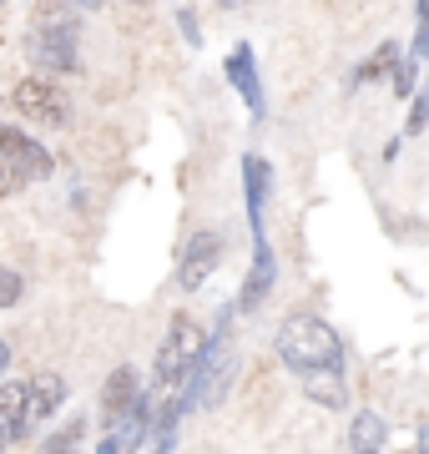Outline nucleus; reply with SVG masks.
<instances>
[{"instance_id": "nucleus-1", "label": "nucleus", "mask_w": 429, "mask_h": 454, "mask_svg": "<svg viewBox=\"0 0 429 454\" xmlns=\"http://www.w3.org/2000/svg\"><path fill=\"white\" fill-rule=\"evenodd\" d=\"M278 358L293 373L314 369H344V339L314 313H293L278 324Z\"/></svg>"}, {"instance_id": "nucleus-2", "label": "nucleus", "mask_w": 429, "mask_h": 454, "mask_svg": "<svg viewBox=\"0 0 429 454\" xmlns=\"http://www.w3.org/2000/svg\"><path fill=\"white\" fill-rule=\"evenodd\" d=\"M26 56L46 71H76L82 66V46H76V20L61 16L56 5H41L26 31Z\"/></svg>"}, {"instance_id": "nucleus-3", "label": "nucleus", "mask_w": 429, "mask_h": 454, "mask_svg": "<svg viewBox=\"0 0 429 454\" xmlns=\"http://www.w3.org/2000/svg\"><path fill=\"white\" fill-rule=\"evenodd\" d=\"M207 333H202L187 313H177L172 324H167V339H162V348H157V389H182L192 373H198V364H202V354H207Z\"/></svg>"}, {"instance_id": "nucleus-4", "label": "nucleus", "mask_w": 429, "mask_h": 454, "mask_svg": "<svg viewBox=\"0 0 429 454\" xmlns=\"http://www.w3.org/2000/svg\"><path fill=\"white\" fill-rule=\"evenodd\" d=\"M11 106H16L26 121H35V127H66L71 121L66 91L56 82H46V76H20V82L11 86Z\"/></svg>"}, {"instance_id": "nucleus-5", "label": "nucleus", "mask_w": 429, "mask_h": 454, "mask_svg": "<svg viewBox=\"0 0 429 454\" xmlns=\"http://www.w3.org/2000/svg\"><path fill=\"white\" fill-rule=\"evenodd\" d=\"M0 162L11 167L20 182H46L51 177V152L16 127H0Z\"/></svg>"}, {"instance_id": "nucleus-6", "label": "nucleus", "mask_w": 429, "mask_h": 454, "mask_svg": "<svg viewBox=\"0 0 429 454\" xmlns=\"http://www.w3.org/2000/svg\"><path fill=\"white\" fill-rule=\"evenodd\" d=\"M217 262H222V238H217V232H192V238H187V247H182L177 283L187 293H198L202 283L217 273Z\"/></svg>"}, {"instance_id": "nucleus-7", "label": "nucleus", "mask_w": 429, "mask_h": 454, "mask_svg": "<svg viewBox=\"0 0 429 454\" xmlns=\"http://www.w3.org/2000/svg\"><path fill=\"white\" fill-rule=\"evenodd\" d=\"M273 278H278L273 247H268V238H253V268H248V278H243V293H238V309H243V313L263 309V298L273 293Z\"/></svg>"}, {"instance_id": "nucleus-8", "label": "nucleus", "mask_w": 429, "mask_h": 454, "mask_svg": "<svg viewBox=\"0 0 429 454\" xmlns=\"http://www.w3.org/2000/svg\"><path fill=\"white\" fill-rule=\"evenodd\" d=\"M142 404V384H136V369H116L106 379V394H101V409H106V424H127Z\"/></svg>"}, {"instance_id": "nucleus-9", "label": "nucleus", "mask_w": 429, "mask_h": 454, "mask_svg": "<svg viewBox=\"0 0 429 454\" xmlns=\"http://www.w3.org/2000/svg\"><path fill=\"white\" fill-rule=\"evenodd\" d=\"M66 399V379L61 373H35L31 379V399H26V434H31L35 424H46L56 409Z\"/></svg>"}, {"instance_id": "nucleus-10", "label": "nucleus", "mask_w": 429, "mask_h": 454, "mask_svg": "<svg viewBox=\"0 0 429 454\" xmlns=\"http://www.w3.org/2000/svg\"><path fill=\"white\" fill-rule=\"evenodd\" d=\"M228 82L238 86V97L248 101L253 116H263V82H258V61H253V46H232L228 56Z\"/></svg>"}, {"instance_id": "nucleus-11", "label": "nucleus", "mask_w": 429, "mask_h": 454, "mask_svg": "<svg viewBox=\"0 0 429 454\" xmlns=\"http://www.w3.org/2000/svg\"><path fill=\"white\" fill-rule=\"evenodd\" d=\"M268 182H273L268 162L258 157V152H248V157H243V192H248V227H253V238H263V202H268Z\"/></svg>"}, {"instance_id": "nucleus-12", "label": "nucleus", "mask_w": 429, "mask_h": 454, "mask_svg": "<svg viewBox=\"0 0 429 454\" xmlns=\"http://www.w3.org/2000/svg\"><path fill=\"white\" fill-rule=\"evenodd\" d=\"M26 399H31V379L0 384V439H26Z\"/></svg>"}, {"instance_id": "nucleus-13", "label": "nucleus", "mask_w": 429, "mask_h": 454, "mask_svg": "<svg viewBox=\"0 0 429 454\" xmlns=\"http://www.w3.org/2000/svg\"><path fill=\"white\" fill-rule=\"evenodd\" d=\"M303 379V394L324 409H344L348 404V384H344V369H314V373H298Z\"/></svg>"}, {"instance_id": "nucleus-14", "label": "nucleus", "mask_w": 429, "mask_h": 454, "mask_svg": "<svg viewBox=\"0 0 429 454\" xmlns=\"http://www.w3.org/2000/svg\"><path fill=\"white\" fill-rule=\"evenodd\" d=\"M384 434H389V424H384L379 409H359V414L348 419V450L354 454H379Z\"/></svg>"}, {"instance_id": "nucleus-15", "label": "nucleus", "mask_w": 429, "mask_h": 454, "mask_svg": "<svg viewBox=\"0 0 429 454\" xmlns=\"http://www.w3.org/2000/svg\"><path fill=\"white\" fill-rule=\"evenodd\" d=\"M399 56H404V51H399V41H384V46L374 51L359 71H354V82H348V86H363V82H379V76H389V71L399 66Z\"/></svg>"}, {"instance_id": "nucleus-16", "label": "nucleus", "mask_w": 429, "mask_h": 454, "mask_svg": "<svg viewBox=\"0 0 429 454\" xmlns=\"http://www.w3.org/2000/svg\"><path fill=\"white\" fill-rule=\"evenodd\" d=\"M389 76H394V97L399 101H410V97H419V61H414V56H399V66L394 71H389Z\"/></svg>"}, {"instance_id": "nucleus-17", "label": "nucleus", "mask_w": 429, "mask_h": 454, "mask_svg": "<svg viewBox=\"0 0 429 454\" xmlns=\"http://www.w3.org/2000/svg\"><path fill=\"white\" fill-rule=\"evenodd\" d=\"M414 61L429 56V0H414V46H410Z\"/></svg>"}, {"instance_id": "nucleus-18", "label": "nucleus", "mask_w": 429, "mask_h": 454, "mask_svg": "<svg viewBox=\"0 0 429 454\" xmlns=\"http://www.w3.org/2000/svg\"><path fill=\"white\" fill-rule=\"evenodd\" d=\"M429 127V71H425V86H419V97L410 106V121H404V137H419Z\"/></svg>"}, {"instance_id": "nucleus-19", "label": "nucleus", "mask_w": 429, "mask_h": 454, "mask_svg": "<svg viewBox=\"0 0 429 454\" xmlns=\"http://www.w3.org/2000/svg\"><path fill=\"white\" fill-rule=\"evenodd\" d=\"M16 298H20V278H16V273H5V268H0V309H11Z\"/></svg>"}, {"instance_id": "nucleus-20", "label": "nucleus", "mask_w": 429, "mask_h": 454, "mask_svg": "<svg viewBox=\"0 0 429 454\" xmlns=\"http://www.w3.org/2000/svg\"><path fill=\"white\" fill-rule=\"evenodd\" d=\"M41 454H76V424H71L66 434H56V439H51V444H46Z\"/></svg>"}, {"instance_id": "nucleus-21", "label": "nucleus", "mask_w": 429, "mask_h": 454, "mask_svg": "<svg viewBox=\"0 0 429 454\" xmlns=\"http://www.w3.org/2000/svg\"><path fill=\"white\" fill-rule=\"evenodd\" d=\"M177 26H182V35H187V41H192V46H202V31H198V16H192V11H187V5H182V11H177Z\"/></svg>"}, {"instance_id": "nucleus-22", "label": "nucleus", "mask_w": 429, "mask_h": 454, "mask_svg": "<svg viewBox=\"0 0 429 454\" xmlns=\"http://www.w3.org/2000/svg\"><path fill=\"white\" fill-rule=\"evenodd\" d=\"M414 454H429V419L414 424Z\"/></svg>"}, {"instance_id": "nucleus-23", "label": "nucleus", "mask_w": 429, "mask_h": 454, "mask_svg": "<svg viewBox=\"0 0 429 454\" xmlns=\"http://www.w3.org/2000/svg\"><path fill=\"white\" fill-rule=\"evenodd\" d=\"M16 187H26V182H20L16 172H11V167L0 162V192H16Z\"/></svg>"}, {"instance_id": "nucleus-24", "label": "nucleus", "mask_w": 429, "mask_h": 454, "mask_svg": "<svg viewBox=\"0 0 429 454\" xmlns=\"http://www.w3.org/2000/svg\"><path fill=\"white\" fill-rule=\"evenodd\" d=\"M121 450H127V439H121V434H106V439H101V450H97V454H121Z\"/></svg>"}, {"instance_id": "nucleus-25", "label": "nucleus", "mask_w": 429, "mask_h": 454, "mask_svg": "<svg viewBox=\"0 0 429 454\" xmlns=\"http://www.w3.org/2000/svg\"><path fill=\"white\" fill-rule=\"evenodd\" d=\"M217 5H222V11H243V5H248V0H217Z\"/></svg>"}, {"instance_id": "nucleus-26", "label": "nucleus", "mask_w": 429, "mask_h": 454, "mask_svg": "<svg viewBox=\"0 0 429 454\" xmlns=\"http://www.w3.org/2000/svg\"><path fill=\"white\" fill-rule=\"evenodd\" d=\"M76 5H86V11H101V5H106V0H76Z\"/></svg>"}, {"instance_id": "nucleus-27", "label": "nucleus", "mask_w": 429, "mask_h": 454, "mask_svg": "<svg viewBox=\"0 0 429 454\" xmlns=\"http://www.w3.org/2000/svg\"><path fill=\"white\" fill-rule=\"evenodd\" d=\"M5 358H11V348H5V343H0V369H5Z\"/></svg>"}, {"instance_id": "nucleus-28", "label": "nucleus", "mask_w": 429, "mask_h": 454, "mask_svg": "<svg viewBox=\"0 0 429 454\" xmlns=\"http://www.w3.org/2000/svg\"><path fill=\"white\" fill-rule=\"evenodd\" d=\"M136 5H142V0H136Z\"/></svg>"}, {"instance_id": "nucleus-29", "label": "nucleus", "mask_w": 429, "mask_h": 454, "mask_svg": "<svg viewBox=\"0 0 429 454\" xmlns=\"http://www.w3.org/2000/svg\"><path fill=\"white\" fill-rule=\"evenodd\" d=\"M0 5H5V0H0Z\"/></svg>"}, {"instance_id": "nucleus-30", "label": "nucleus", "mask_w": 429, "mask_h": 454, "mask_svg": "<svg viewBox=\"0 0 429 454\" xmlns=\"http://www.w3.org/2000/svg\"><path fill=\"white\" fill-rule=\"evenodd\" d=\"M0 454H5V450H0Z\"/></svg>"}, {"instance_id": "nucleus-31", "label": "nucleus", "mask_w": 429, "mask_h": 454, "mask_svg": "<svg viewBox=\"0 0 429 454\" xmlns=\"http://www.w3.org/2000/svg\"><path fill=\"white\" fill-rule=\"evenodd\" d=\"M379 454H384V450H379Z\"/></svg>"}]
</instances>
